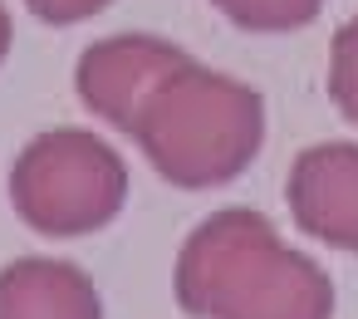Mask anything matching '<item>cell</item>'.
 Returning a JSON list of instances; mask_svg holds the SVG:
<instances>
[{
    "label": "cell",
    "mask_w": 358,
    "mask_h": 319,
    "mask_svg": "<svg viewBox=\"0 0 358 319\" xmlns=\"http://www.w3.org/2000/svg\"><path fill=\"white\" fill-rule=\"evenodd\" d=\"M172 290L192 319H334L329 275L250 206H226L187 236Z\"/></svg>",
    "instance_id": "6da1fadb"
},
{
    "label": "cell",
    "mask_w": 358,
    "mask_h": 319,
    "mask_svg": "<svg viewBox=\"0 0 358 319\" xmlns=\"http://www.w3.org/2000/svg\"><path fill=\"white\" fill-rule=\"evenodd\" d=\"M260 99L201 69L172 74L138 113L133 138L143 143L157 177L182 192H206L250 167L260 153Z\"/></svg>",
    "instance_id": "7a4b0ae2"
},
{
    "label": "cell",
    "mask_w": 358,
    "mask_h": 319,
    "mask_svg": "<svg viewBox=\"0 0 358 319\" xmlns=\"http://www.w3.org/2000/svg\"><path fill=\"white\" fill-rule=\"evenodd\" d=\"M10 201L20 221L40 236H55V241L94 236L123 211L128 167L94 133L59 128L35 138L20 153L10 172Z\"/></svg>",
    "instance_id": "3957f363"
},
{
    "label": "cell",
    "mask_w": 358,
    "mask_h": 319,
    "mask_svg": "<svg viewBox=\"0 0 358 319\" xmlns=\"http://www.w3.org/2000/svg\"><path fill=\"white\" fill-rule=\"evenodd\" d=\"M187 59L172 45H152V40H113L84 55L79 64V94L89 99V108L118 128L133 133L143 104L172 79L182 74Z\"/></svg>",
    "instance_id": "277c9868"
},
{
    "label": "cell",
    "mask_w": 358,
    "mask_h": 319,
    "mask_svg": "<svg viewBox=\"0 0 358 319\" xmlns=\"http://www.w3.org/2000/svg\"><path fill=\"white\" fill-rule=\"evenodd\" d=\"M289 211L299 231L334 250H358V148L324 143L299 153L289 172Z\"/></svg>",
    "instance_id": "5b68a950"
},
{
    "label": "cell",
    "mask_w": 358,
    "mask_h": 319,
    "mask_svg": "<svg viewBox=\"0 0 358 319\" xmlns=\"http://www.w3.org/2000/svg\"><path fill=\"white\" fill-rule=\"evenodd\" d=\"M0 319H103V304L79 265L25 255L0 270Z\"/></svg>",
    "instance_id": "8992f818"
},
{
    "label": "cell",
    "mask_w": 358,
    "mask_h": 319,
    "mask_svg": "<svg viewBox=\"0 0 358 319\" xmlns=\"http://www.w3.org/2000/svg\"><path fill=\"white\" fill-rule=\"evenodd\" d=\"M216 6L241 30H294V25L314 20L324 0H216Z\"/></svg>",
    "instance_id": "52a82bcc"
},
{
    "label": "cell",
    "mask_w": 358,
    "mask_h": 319,
    "mask_svg": "<svg viewBox=\"0 0 358 319\" xmlns=\"http://www.w3.org/2000/svg\"><path fill=\"white\" fill-rule=\"evenodd\" d=\"M329 94L343 108V118L358 123V20H348L334 35V74H329Z\"/></svg>",
    "instance_id": "ba28073f"
},
{
    "label": "cell",
    "mask_w": 358,
    "mask_h": 319,
    "mask_svg": "<svg viewBox=\"0 0 358 319\" xmlns=\"http://www.w3.org/2000/svg\"><path fill=\"white\" fill-rule=\"evenodd\" d=\"M103 6L108 0H30V10L45 15V20H79V15H94Z\"/></svg>",
    "instance_id": "9c48e42d"
},
{
    "label": "cell",
    "mask_w": 358,
    "mask_h": 319,
    "mask_svg": "<svg viewBox=\"0 0 358 319\" xmlns=\"http://www.w3.org/2000/svg\"><path fill=\"white\" fill-rule=\"evenodd\" d=\"M10 50V20H6V10H0V55Z\"/></svg>",
    "instance_id": "30bf717a"
}]
</instances>
